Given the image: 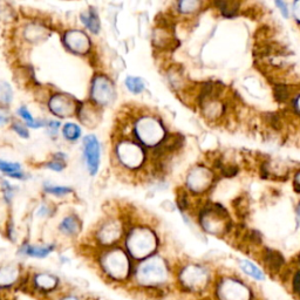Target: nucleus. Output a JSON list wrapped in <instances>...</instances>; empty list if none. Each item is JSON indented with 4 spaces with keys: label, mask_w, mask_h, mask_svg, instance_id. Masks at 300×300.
Here are the masks:
<instances>
[{
    "label": "nucleus",
    "mask_w": 300,
    "mask_h": 300,
    "mask_svg": "<svg viewBox=\"0 0 300 300\" xmlns=\"http://www.w3.org/2000/svg\"><path fill=\"white\" fill-rule=\"evenodd\" d=\"M199 6H201V3L195 2V0H188V2H181L178 4V9L183 13L194 12V11L198 10Z\"/></svg>",
    "instance_id": "28"
},
{
    "label": "nucleus",
    "mask_w": 300,
    "mask_h": 300,
    "mask_svg": "<svg viewBox=\"0 0 300 300\" xmlns=\"http://www.w3.org/2000/svg\"><path fill=\"white\" fill-rule=\"evenodd\" d=\"M126 86L131 93H134V94H138V93L143 92L145 88L143 80L140 78H135V77H128L126 80Z\"/></svg>",
    "instance_id": "22"
},
{
    "label": "nucleus",
    "mask_w": 300,
    "mask_h": 300,
    "mask_svg": "<svg viewBox=\"0 0 300 300\" xmlns=\"http://www.w3.org/2000/svg\"><path fill=\"white\" fill-rule=\"evenodd\" d=\"M217 5L219 6L220 11H222V13L225 17L231 18L237 13L239 4L234 2H220V3H217Z\"/></svg>",
    "instance_id": "24"
},
{
    "label": "nucleus",
    "mask_w": 300,
    "mask_h": 300,
    "mask_svg": "<svg viewBox=\"0 0 300 300\" xmlns=\"http://www.w3.org/2000/svg\"><path fill=\"white\" fill-rule=\"evenodd\" d=\"M212 173L205 168H196L188 177V185L192 191L202 192L212 183Z\"/></svg>",
    "instance_id": "12"
},
{
    "label": "nucleus",
    "mask_w": 300,
    "mask_h": 300,
    "mask_svg": "<svg viewBox=\"0 0 300 300\" xmlns=\"http://www.w3.org/2000/svg\"><path fill=\"white\" fill-rule=\"evenodd\" d=\"M7 122V119L5 116L4 115H2V114H0V124H4V123H6Z\"/></svg>",
    "instance_id": "39"
},
{
    "label": "nucleus",
    "mask_w": 300,
    "mask_h": 300,
    "mask_svg": "<svg viewBox=\"0 0 300 300\" xmlns=\"http://www.w3.org/2000/svg\"><path fill=\"white\" fill-rule=\"evenodd\" d=\"M249 294L248 288L237 280L228 279L219 285L220 300H249Z\"/></svg>",
    "instance_id": "9"
},
{
    "label": "nucleus",
    "mask_w": 300,
    "mask_h": 300,
    "mask_svg": "<svg viewBox=\"0 0 300 300\" xmlns=\"http://www.w3.org/2000/svg\"><path fill=\"white\" fill-rule=\"evenodd\" d=\"M164 128L154 117H142L135 124V135L145 145H156L164 138Z\"/></svg>",
    "instance_id": "4"
},
{
    "label": "nucleus",
    "mask_w": 300,
    "mask_h": 300,
    "mask_svg": "<svg viewBox=\"0 0 300 300\" xmlns=\"http://www.w3.org/2000/svg\"><path fill=\"white\" fill-rule=\"evenodd\" d=\"M65 44L70 51L78 54H85L91 48V41L84 32L73 30L65 34Z\"/></svg>",
    "instance_id": "13"
},
{
    "label": "nucleus",
    "mask_w": 300,
    "mask_h": 300,
    "mask_svg": "<svg viewBox=\"0 0 300 300\" xmlns=\"http://www.w3.org/2000/svg\"><path fill=\"white\" fill-rule=\"evenodd\" d=\"M121 232H122L121 225L115 220H110L100 229L98 232V239L102 245H112L113 243L119 241Z\"/></svg>",
    "instance_id": "14"
},
{
    "label": "nucleus",
    "mask_w": 300,
    "mask_h": 300,
    "mask_svg": "<svg viewBox=\"0 0 300 300\" xmlns=\"http://www.w3.org/2000/svg\"><path fill=\"white\" fill-rule=\"evenodd\" d=\"M265 263L271 271H278L283 266L284 259L279 252L273 251V250H266Z\"/></svg>",
    "instance_id": "19"
},
{
    "label": "nucleus",
    "mask_w": 300,
    "mask_h": 300,
    "mask_svg": "<svg viewBox=\"0 0 300 300\" xmlns=\"http://www.w3.org/2000/svg\"><path fill=\"white\" fill-rule=\"evenodd\" d=\"M103 272L114 280H124L130 271L129 259L122 250L115 249L103 253L101 257Z\"/></svg>",
    "instance_id": "2"
},
{
    "label": "nucleus",
    "mask_w": 300,
    "mask_h": 300,
    "mask_svg": "<svg viewBox=\"0 0 300 300\" xmlns=\"http://www.w3.org/2000/svg\"><path fill=\"white\" fill-rule=\"evenodd\" d=\"M92 99L100 106L109 105L115 99V89L112 81L105 75H98L93 81Z\"/></svg>",
    "instance_id": "6"
},
{
    "label": "nucleus",
    "mask_w": 300,
    "mask_h": 300,
    "mask_svg": "<svg viewBox=\"0 0 300 300\" xmlns=\"http://www.w3.org/2000/svg\"><path fill=\"white\" fill-rule=\"evenodd\" d=\"M81 21L85 24V26L88 28L89 31H92L93 33H99L100 31V20L98 14L95 13V11L89 10L86 11L81 14Z\"/></svg>",
    "instance_id": "18"
},
{
    "label": "nucleus",
    "mask_w": 300,
    "mask_h": 300,
    "mask_svg": "<svg viewBox=\"0 0 300 300\" xmlns=\"http://www.w3.org/2000/svg\"><path fill=\"white\" fill-rule=\"evenodd\" d=\"M47 167L49 168V169H52L54 171H62L63 169H65V163H63L61 160H54V161H52V162H49L47 164Z\"/></svg>",
    "instance_id": "32"
},
{
    "label": "nucleus",
    "mask_w": 300,
    "mask_h": 300,
    "mask_svg": "<svg viewBox=\"0 0 300 300\" xmlns=\"http://www.w3.org/2000/svg\"><path fill=\"white\" fill-rule=\"evenodd\" d=\"M276 5L280 9L281 14H283V16L285 18H288V10H287L286 3H284V2H276Z\"/></svg>",
    "instance_id": "34"
},
{
    "label": "nucleus",
    "mask_w": 300,
    "mask_h": 300,
    "mask_svg": "<svg viewBox=\"0 0 300 300\" xmlns=\"http://www.w3.org/2000/svg\"><path fill=\"white\" fill-rule=\"evenodd\" d=\"M49 109L55 115L66 117L72 116L77 112V101L66 94H55L49 100Z\"/></svg>",
    "instance_id": "8"
},
{
    "label": "nucleus",
    "mask_w": 300,
    "mask_h": 300,
    "mask_svg": "<svg viewBox=\"0 0 300 300\" xmlns=\"http://www.w3.org/2000/svg\"><path fill=\"white\" fill-rule=\"evenodd\" d=\"M33 284L35 288L47 293V292L54 291L58 287L59 281L58 278L49 273H38L34 276Z\"/></svg>",
    "instance_id": "15"
},
{
    "label": "nucleus",
    "mask_w": 300,
    "mask_h": 300,
    "mask_svg": "<svg viewBox=\"0 0 300 300\" xmlns=\"http://www.w3.org/2000/svg\"><path fill=\"white\" fill-rule=\"evenodd\" d=\"M54 250V245H46V246H33V245H24L21 248V252L26 256L34 257V258H45Z\"/></svg>",
    "instance_id": "17"
},
{
    "label": "nucleus",
    "mask_w": 300,
    "mask_h": 300,
    "mask_svg": "<svg viewBox=\"0 0 300 300\" xmlns=\"http://www.w3.org/2000/svg\"><path fill=\"white\" fill-rule=\"evenodd\" d=\"M294 185H295V188L298 189V190H300V173L297 175V176H295Z\"/></svg>",
    "instance_id": "37"
},
{
    "label": "nucleus",
    "mask_w": 300,
    "mask_h": 300,
    "mask_svg": "<svg viewBox=\"0 0 300 300\" xmlns=\"http://www.w3.org/2000/svg\"><path fill=\"white\" fill-rule=\"evenodd\" d=\"M239 265H241V269L244 271L246 274H249V276L255 278V279H258V280L264 279V273L255 265V264L249 262V260H241Z\"/></svg>",
    "instance_id": "21"
},
{
    "label": "nucleus",
    "mask_w": 300,
    "mask_h": 300,
    "mask_svg": "<svg viewBox=\"0 0 300 300\" xmlns=\"http://www.w3.org/2000/svg\"><path fill=\"white\" fill-rule=\"evenodd\" d=\"M45 190L48 192V194H53L56 196H63L72 192V189L67 187H55V185H48V187L45 188Z\"/></svg>",
    "instance_id": "30"
},
{
    "label": "nucleus",
    "mask_w": 300,
    "mask_h": 300,
    "mask_svg": "<svg viewBox=\"0 0 300 300\" xmlns=\"http://www.w3.org/2000/svg\"><path fill=\"white\" fill-rule=\"evenodd\" d=\"M80 119L84 121V123L88 126H93L96 121V114L93 107H87V108L80 110Z\"/></svg>",
    "instance_id": "26"
},
{
    "label": "nucleus",
    "mask_w": 300,
    "mask_h": 300,
    "mask_svg": "<svg viewBox=\"0 0 300 300\" xmlns=\"http://www.w3.org/2000/svg\"><path fill=\"white\" fill-rule=\"evenodd\" d=\"M12 99V91L7 84L0 85V106L5 107L11 102Z\"/></svg>",
    "instance_id": "27"
},
{
    "label": "nucleus",
    "mask_w": 300,
    "mask_h": 300,
    "mask_svg": "<svg viewBox=\"0 0 300 300\" xmlns=\"http://www.w3.org/2000/svg\"><path fill=\"white\" fill-rule=\"evenodd\" d=\"M293 12H294V17L295 19H297L299 23H300V2L294 3V6H293Z\"/></svg>",
    "instance_id": "36"
},
{
    "label": "nucleus",
    "mask_w": 300,
    "mask_h": 300,
    "mask_svg": "<svg viewBox=\"0 0 300 300\" xmlns=\"http://www.w3.org/2000/svg\"><path fill=\"white\" fill-rule=\"evenodd\" d=\"M60 300H79L77 295H65V297L61 298Z\"/></svg>",
    "instance_id": "38"
},
{
    "label": "nucleus",
    "mask_w": 300,
    "mask_h": 300,
    "mask_svg": "<svg viewBox=\"0 0 300 300\" xmlns=\"http://www.w3.org/2000/svg\"><path fill=\"white\" fill-rule=\"evenodd\" d=\"M182 281L185 286L190 287L191 290H198L205 286L208 281V274L202 267L199 266H188L182 272Z\"/></svg>",
    "instance_id": "11"
},
{
    "label": "nucleus",
    "mask_w": 300,
    "mask_h": 300,
    "mask_svg": "<svg viewBox=\"0 0 300 300\" xmlns=\"http://www.w3.org/2000/svg\"><path fill=\"white\" fill-rule=\"evenodd\" d=\"M0 170L4 171L6 174H14L19 173L20 171V166L18 163H9L5 162V161L0 160Z\"/></svg>",
    "instance_id": "29"
},
{
    "label": "nucleus",
    "mask_w": 300,
    "mask_h": 300,
    "mask_svg": "<svg viewBox=\"0 0 300 300\" xmlns=\"http://www.w3.org/2000/svg\"><path fill=\"white\" fill-rule=\"evenodd\" d=\"M288 96L287 88L285 86H277L276 88V98L278 101H284Z\"/></svg>",
    "instance_id": "31"
},
{
    "label": "nucleus",
    "mask_w": 300,
    "mask_h": 300,
    "mask_svg": "<svg viewBox=\"0 0 300 300\" xmlns=\"http://www.w3.org/2000/svg\"><path fill=\"white\" fill-rule=\"evenodd\" d=\"M13 129L16 130V131H17V134H18V135H20L21 137L27 138L28 136H30V134H28V131H27L26 128L21 126L20 123H18V122L14 123V124H13Z\"/></svg>",
    "instance_id": "33"
},
{
    "label": "nucleus",
    "mask_w": 300,
    "mask_h": 300,
    "mask_svg": "<svg viewBox=\"0 0 300 300\" xmlns=\"http://www.w3.org/2000/svg\"><path fill=\"white\" fill-rule=\"evenodd\" d=\"M18 113H19V115L23 117V119L26 121L27 126L28 127H32V128H40L42 126H45V122H42V121H35L32 115L30 114V112L25 108V107H21V108L18 110Z\"/></svg>",
    "instance_id": "25"
},
{
    "label": "nucleus",
    "mask_w": 300,
    "mask_h": 300,
    "mask_svg": "<svg viewBox=\"0 0 300 300\" xmlns=\"http://www.w3.org/2000/svg\"><path fill=\"white\" fill-rule=\"evenodd\" d=\"M298 222H299V225H300V206L298 208Z\"/></svg>",
    "instance_id": "41"
},
{
    "label": "nucleus",
    "mask_w": 300,
    "mask_h": 300,
    "mask_svg": "<svg viewBox=\"0 0 300 300\" xmlns=\"http://www.w3.org/2000/svg\"><path fill=\"white\" fill-rule=\"evenodd\" d=\"M295 107H297V110H298V113H300V95L298 96L297 101H295Z\"/></svg>",
    "instance_id": "40"
},
{
    "label": "nucleus",
    "mask_w": 300,
    "mask_h": 300,
    "mask_svg": "<svg viewBox=\"0 0 300 300\" xmlns=\"http://www.w3.org/2000/svg\"><path fill=\"white\" fill-rule=\"evenodd\" d=\"M168 277L166 264L160 258L147 259L138 266L136 279L143 286H155L164 283Z\"/></svg>",
    "instance_id": "3"
},
{
    "label": "nucleus",
    "mask_w": 300,
    "mask_h": 300,
    "mask_svg": "<svg viewBox=\"0 0 300 300\" xmlns=\"http://www.w3.org/2000/svg\"><path fill=\"white\" fill-rule=\"evenodd\" d=\"M63 136L67 138L68 141H75L80 137L81 135V129L79 126L74 123H67L65 127H63Z\"/></svg>",
    "instance_id": "23"
},
{
    "label": "nucleus",
    "mask_w": 300,
    "mask_h": 300,
    "mask_svg": "<svg viewBox=\"0 0 300 300\" xmlns=\"http://www.w3.org/2000/svg\"><path fill=\"white\" fill-rule=\"evenodd\" d=\"M48 127H49V129H51V133L55 134L56 131H58V128L60 127V122H55V121H51V122H48Z\"/></svg>",
    "instance_id": "35"
},
{
    "label": "nucleus",
    "mask_w": 300,
    "mask_h": 300,
    "mask_svg": "<svg viewBox=\"0 0 300 300\" xmlns=\"http://www.w3.org/2000/svg\"><path fill=\"white\" fill-rule=\"evenodd\" d=\"M20 270L16 265H7L0 269V288L13 286L19 280Z\"/></svg>",
    "instance_id": "16"
},
{
    "label": "nucleus",
    "mask_w": 300,
    "mask_h": 300,
    "mask_svg": "<svg viewBox=\"0 0 300 300\" xmlns=\"http://www.w3.org/2000/svg\"><path fill=\"white\" fill-rule=\"evenodd\" d=\"M117 159L128 169H137L143 163L144 153L140 145L131 141H122L116 147Z\"/></svg>",
    "instance_id": "5"
},
{
    "label": "nucleus",
    "mask_w": 300,
    "mask_h": 300,
    "mask_svg": "<svg viewBox=\"0 0 300 300\" xmlns=\"http://www.w3.org/2000/svg\"><path fill=\"white\" fill-rule=\"evenodd\" d=\"M60 230L65 235L74 236L80 231V222L75 216H68L60 224Z\"/></svg>",
    "instance_id": "20"
},
{
    "label": "nucleus",
    "mask_w": 300,
    "mask_h": 300,
    "mask_svg": "<svg viewBox=\"0 0 300 300\" xmlns=\"http://www.w3.org/2000/svg\"><path fill=\"white\" fill-rule=\"evenodd\" d=\"M156 248V236L148 228H135L127 238V249L135 258L149 256Z\"/></svg>",
    "instance_id": "1"
},
{
    "label": "nucleus",
    "mask_w": 300,
    "mask_h": 300,
    "mask_svg": "<svg viewBox=\"0 0 300 300\" xmlns=\"http://www.w3.org/2000/svg\"><path fill=\"white\" fill-rule=\"evenodd\" d=\"M225 219H227V212L219 208H215V206L204 210L201 215V224L203 228L208 232L215 235L223 232L224 229L227 228Z\"/></svg>",
    "instance_id": "7"
},
{
    "label": "nucleus",
    "mask_w": 300,
    "mask_h": 300,
    "mask_svg": "<svg viewBox=\"0 0 300 300\" xmlns=\"http://www.w3.org/2000/svg\"><path fill=\"white\" fill-rule=\"evenodd\" d=\"M85 157L89 173L95 175L98 173L100 164V144L94 135H88L84 140Z\"/></svg>",
    "instance_id": "10"
}]
</instances>
